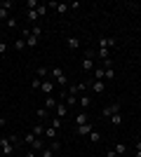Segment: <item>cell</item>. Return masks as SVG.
I'll use <instances>...</instances> for the list:
<instances>
[{"mask_svg": "<svg viewBox=\"0 0 141 157\" xmlns=\"http://www.w3.org/2000/svg\"><path fill=\"white\" fill-rule=\"evenodd\" d=\"M94 49H85V56H82V61H80V68L85 73H92L94 71Z\"/></svg>", "mask_w": 141, "mask_h": 157, "instance_id": "cell-1", "label": "cell"}, {"mask_svg": "<svg viewBox=\"0 0 141 157\" xmlns=\"http://www.w3.org/2000/svg\"><path fill=\"white\" fill-rule=\"evenodd\" d=\"M0 150H2L5 157H12L14 150H17V145L12 143V138H10V136H0Z\"/></svg>", "mask_w": 141, "mask_h": 157, "instance_id": "cell-2", "label": "cell"}, {"mask_svg": "<svg viewBox=\"0 0 141 157\" xmlns=\"http://www.w3.org/2000/svg\"><path fill=\"white\" fill-rule=\"evenodd\" d=\"M49 75H52V80L57 82V85H61V87L68 82V78H66V73H64V68H61V66H54L52 71H49Z\"/></svg>", "mask_w": 141, "mask_h": 157, "instance_id": "cell-3", "label": "cell"}, {"mask_svg": "<svg viewBox=\"0 0 141 157\" xmlns=\"http://www.w3.org/2000/svg\"><path fill=\"white\" fill-rule=\"evenodd\" d=\"M122 110V103L120 101H113V103L104 105V110H101V117H111V115H115V113Z\"/></svg>", "mask_w": 141, "mask_h": 157, "instance_id": "cell-4", "label": "cell"}, {"mask_svg": "<svg viewBox=\"0 0 141 157\" xmlns=\"http://www.w3.org/2000/svg\"><path fill=\"white\" fill-rule=\"evenodd\" d=\"M21 38L26 40V47H31V49H35V47L40 45V40L35 38V35H33L31 31H24V35H21Z\"/></svg>", "mask_w": 141, "mask_h": 157, "instance_id": "cell-5", "label": "cell"}, {"mask_svg": "<svg viewBox=\"0 0 141 157\" xmlns=\"http://www.w3.org/2000/svg\"><path fill=\"white\" fill-rule=\"evenodd\" d=\"M111 47H115V38H104L101 35L96 40V49H111Z\"/></svg>", "mask_w": 141, "mask_h": 157, "instance_id": "cell-6", "label": "cell"}, {"mask_svg": "<svg viewBox=\"0 0 141 157\" xmlns=\"http://www.w3.org/2000/svg\"><path fill=\"white\" fill-rule=\"evenodd\" d=\"M89 89H92V94H104L106 92V82H104V80H92V82H89Z\"/></svg>", "mask_w": 141, "mask_h": 157, "instance_id": "cell-7", "label": "cell"}, {"mask_svg": "<svg viewBox=\"0 0 141 157\" xmlns=\"http://www.w3.org/2000/svg\"><path fill=\"white\" fill-rule=\"evenodd\" d=\"M66 45H68L71 52H75V49H80V47H82V42H80L78 35H68V38H66Z\"/></svg>", "mask_w": 141, "mask_h": 157, "instance_id": "cell-8", "label": "cell"}, {"mask_svg": "<svg viewBox=\"0 0 141 157\" xmlns=\"http://www.w3.org/2000/svg\"><path fill=\"white\" fill-rule=\"evenodd\" d=\"M54 115H57L59 120H64V117L68 115V105H66V101H59V103H57V108H54Z\"/></svg>", "mask_w": 141, "mask_h": 157, "instance_id": "cell-9", "label": "cell"}, {"mask_svg": "<svg viewBox=\"0 0 141 157\" xmlns=\"http://www.w3.org/2000/svg\"><path fill=\"white\" fill-rule=\"evenodd\" d=\"M92 131H94V124L87 122V124H82V127H75V136H89Z\"/></svg>", "mask_w": 141, "mask_h": 157, "instance_id": "cell-10", "label": "cell"}, {"mask_svg": "<svg viewBox=\"0 0 141 157\" xmlns=\"http://www.w3.org/2000/svg\"><path fill=\"white\" fill-rule=\"evenodd\" d=\"M89 103H92V101H89V92H87V94H80V96H78V108H80V110L87 113Z\"/></svg>", "mask_w": 141, "mask_h": 157, "instance_id": "cell-11", "label": "cell"}, {"mask_svg": "<svg viewBox=\"0 0 141 157\" xmlns=\"http://www.w3.org/2000/svg\"><path fill=\"white\" fill-rule=\"evenodd\" d=\"M73 122H75V127H82V124H87V122H89V115H87L85 110H80V113L73 117Z\"/></svg>", "mask_w": 141, "mask_h": 157, "instance_id": "cell-12", "label": "cell"}, {"mask_svg": "<svg viewBox=\"0 0 141 157\" xmlns=\"http://www.w3.org/2000/svg\"><path fill=\"white\" fill-rule=\"evenodd\" d=\"M28 148H31V150H35V152H42L47 148L45 145V138H33V143L28 145Z\"/></svg>", "mask_w": 141, "mask_h": 157, "instance_id": "cell-13", "label": "cell"}, {"mask_svg": "<svg viewBox=\"0 0 141 157\" xmlns=\"http://www.w3.org/2000/svg\"><path fill=\"white\" fill-rule=\"evenodd\" d=\"M40 92L45 94V96H52V92H54V82H52V80H42Z\"/></svg>", "mask_w": 141, "mask_h": 157, "instance_id": "cell-14", "label": "cell"}, {"mask_svg": "<svg viewBox=\"0 0 141 157\" xmlns=\"http://www.w3.org/2000/svg\"><path fill=\"white\" fill-rule=\"evenodd\" d=\"M47 7H52L54 12H59V14H66L68 12V5H66V2H47Z\"/></svg>", "mask_w": 141, "mask_h": 157, "instance_id": "cell-15", "label": "cell"}, {"mask_svg": "<svg viewBox=\"0 0 141 157\" xmlns=\"http://www.w3.org/2000/svg\"><path fill=\"white\" fill-rule=\"evenodd\" d=\"M45 138L57 141V138H59V129H54V127H45Z\"/></svg>", "mask_w": 141, "mask_h": 157, "instance_id": "cell-16", "label": "cell"}, {"mask_svg": "<svg viewBox=\"0 0 141 157\" xmlns=\"http://www.w3.org/2000/svg\"><path fill=\"white\" fill-rule=\"evenodd\" d=\"M57 103H59V101H57V98H54V96H45V103H42V105H45L47 110L52 113L54 108H57Z\"/></svg>", "mask_w": 141, "mask_h": 157, "instance_id": "cell-17", "label": "cell"}, {"mask_svg": "<svg viewBox=\"0 0 141 157\" xmlns=\"http://www.w3.org/2000/svg\"><path fill=\"white\" fill-rule=\"evenodd\" d=\"M122 120H125V117H122V113H115V115H111V117H108V122H111L113 127H120Z\"/></svg>", "mask_w": 141, "mask_h": 157, "instance_id": "cell-18", "label": "cell"}, {"mask_svg": "<svg viewBox=\"0 0 141 157\" xmlns=\"http://www.w3.org/2000/svg\"><path fill=\"white\" fill-rule=\"evenodd\" d=\"M113 150H115V155H118V157H125V155H127V143H115Z\"/></svg>", "mask_w": 141, "mask_h": 157, "instance_id": "cell-19", "label": "cell"}, {"mask_svg": "<svg viewBox=\"0 0 141 157\" xmlns=\"http://www.w3.org/2000/svg\"><path fill=\"white\" fill-rule=\"evenodd\" d=\"M64 101H66L68 108H75V105H78V96H73V94H64Z\"/></svg>", "mask_w": 141, "mask_h": 157, "instance_id": "cell-20", "label": "cell"}, {"mask_svg": "<svg viewBox=\"0 0 141 157\" xmlns=\"http://www.w3.org/2000/svg\"><path fill=\"white\" fill-rule=\"evenodd\" d=\"M49 115H52V113L47 110L45 105H42V108H38V110H35V117L40 120V122H42V120H47V117H49Z\"/></svg>", "mask_w": 141, "mask_h": 157, "instance_id": "cell-21", "label": "cell"}, {"mask_svg": "<svg viewBox=\"0 0 141 157\" xmlns=\"http://www.w3.org/2000/svg\"><path fill=\"white\" fill-rule=\"evenodd\" d=\"M26 19L31 21V24H38V21H40V17H38V12H35V10H26Z\"/></svg>", "mask_w": 141, "mask_h": 157, "instance_id": "cell-22", "label": "cell"}, {"mask_svg": "<svg viewBox=\"0 0 141 157\" xmlns=\"http://www.w3.org/2000/svg\"><path fill=\"white\" fill-rule=\"evenodd\" d=\"M33 136L35 138H42V136H45V124H42V122H38V124L33 127Z\"/></svg>", "mask_w": 141, "mask_h": 157, "instance_id": "cell-23", "label": "cell"}, {"mask_svg": "<svg viewBox=\"0 0 141 157\" xmlns=\"http://www.w3.org/2000/svg\"><path fill=\"white\" fill-rule=\"evenodd\" d=\"M92 75H94V80H104V66H94V71H92ZM106 82V80H104Z\"/></svg>", "mask_w": 141, "mask_h": 157, "instance_id": "cell-24", "label": "cell"}, {"mask_svg": "<svg viewBox=\"0 0 141 157\" xmlns=\"http://www.w3.org/2000/svg\"><path fill=\"white\" fill-rule=\"evenodd\" d=\"M28 31L33 33V35H35V38H38V40L42 38V26H40V24H35V26H31V28H28Z\"/></svg>", "mask_w": 141, "mask_h": 157, "instance_id": "cell-25", "label": "cell"}, {"mask_svg": "<svg viewBox=\"0 0 141 157\" xmlns=\"http://www.w3.org/2000/svg\"><path fill=\"white\" fill-rule=\"evenodd\" d=\"M14 49H17V52H24V49H26V40H24V38L14 40Z\"/></svg>", "mask_w": 141, "mask_h": 157, "instance_id": "cell-26", "label": "cell"}, {"mask_svg": "<svg viewBox=\"0 0 141 157\" xmlns=\"http://www.w3.org/2000/svg\"><path fill=\"white\" fill-rule=\"evenodd\" d=\"M35 12H38V17H40V19H42V17H45V14H47V5H45V2H40V5L35 7Z\"/></svg>", "mask_w": 141, "mask_h": 157, "instance_id": "cell-27", "label": "cell"}, {"mask_svg": "<svg viewBox=\"0 0 141 157\" xmlns=\"http://www.w3.org/2000/svg\"><path fill=\"white\" fill-rule=\"evenodd\" d=\"M89 141H92V143H101V134L96 129L92 131V134H89Z\"/></svg>", "mask_w": 141, "mask_h": 157, "instance_id": "cell-28", "label": "cell"}, {"mask_svg": "<svg viewBox=\"0 0 141 157\" xmlns=\"http://www.w3.org/2000/svg\"><path fill=\"white\" fill-rule=\"evenodd\" d=\"M10 19V10L7 7H0V21H7Z\"/></svg>", "mask_w": 141, "mask_h": 157, "instance_id": "cell-29", "label": "cell"}, {"mask_svg": "<svg viewBox=\"0 0 141 157\" xmlns=\"http://www.w3.org/2000/svg\"><path fill=\"white\" fill-rule=\"evenodd\" d=\"M40 87H42V80H38V78H35L33 82H31V89H33V92H40Z\"/></svg>", "mask_w": 141, "mask_h": 157, "instance_id": "cell-30", "label": "cell"}, {"mask_svg": "<svg viewBox=\"0 0 141 157\" xmlns=\"http://www.w3.org/2000/svg\"><path fill=\"white\" fill-rule=\"evenodd\" d=\"M47 148H49L52 152H59V150H61V143H59V141H52V143L47 145Z\"/></svg>", "mask_w": 141, "mask_h": 157, "instance_id": "cell-31", "label": "cell"}, {"mask_svg": "<svg viewBox=\"0 0 141 157\" xmlns=\"http://www.w3.org/2000/svg\"><path fill=\"white\" fill-rule=\"evenodd\" d=\"M47 73H49V68H45V66H40V68H38V80H42L47 75Z\"/></svg>", "mask_w": 141, "mask_h": 157, "instance_id": "cell-32", "label": "cell"}, {"mask_svg": "<svg viewBox=\"0 0 141 157\" xmlns=\"http://www.w3.org/2000/svg\"><path fill=\"white\" fill-rule=\"evenodd\" d=\"M54 155H57V152H52L49 148H45L42 152H38V157H54Z\"/></svg>", "mask_w": 141, "mask_h": 157, "instance_id": "cell-33", "label": "cell"}, {"mask_svg": "<svg viewBox=\"0 0 141 157\" xmlns=\"http://www.w3.org/2000/svg\"><path fill=\"white\" fill-rule=\"evenodd\" d=\"M5 26H7V28H17V19H12V17H10V19L5 21Z\"/></svg>", "mask_w": 141, "mask_h": 157, "instance_id": "cell-34", "label": "cell"}, {"mask_svg": "<svg viewBox=\"0 0 141 157\" xmlns=\"http://www.w3.org/2000/svg\"><path fill=\"white\" fill-rule=\"evenodd\" d=\"M38 5H40L38 0H28V2H26V7H28V10H35V7H38Z\"/></svg>", "mask_w": 141, "mask_h": 157, "instance_id": "cell-35", "label": "cell"}, {"mask_svg": "<svg viewBox=\"0 0 141 157\" xmlns=\"http://www.w3.org/2000/svg\"><path fill=\"white\" fill-rule=\"evenodd\" d=\"M5 54H7V42L2 40V42H0V56H5Z\"/></svg>", "mask_w": 141, "mask_h": 157, "instance_id": "cell-36", "label": "cell"}, {"mask_svg": "<svg viewBox=\"0 0 141 157\" xmlns=\"http://www.w3.org/2000/svg\"><path fill=\"white\" fill-rule=\"evenodd\" d=\"M52 127H54V129H61V120L59 117H52Z\"/></svg>", "mask_w": 141, "mask_h": 157, "instance_id": "cell-37", "label": "cell"}, {"mask_svg": "<svg viewBox=\"0 0 141 157\" xmlns=\"http://www.w3.org/2000/svg\"><path fill=\"white\" fill-rule=\"evenodd\" d=\"M0 7H7V10H12V2H10V0H2V2H0Z\"/></svg>", "mask_w": 141, "mask_h": 157, "instance_id": "cell-38", "label": "cell"}, {"mask_svg": "<svg viewBox=\"0 0 141 157\" xmlns=\"http://www.w3.org/2000/svg\"><path fill=\"white\" fill-rule=\"evenodd\" d=\"M24 157H38V155H35V150H28V152H26Z\"/></svg>", "mask_w": 141, "mask_h": 157, "instance_id": "cell-39", "label": "cell"}, {"mask_svg": "<svg viewBox=\"0 0 141 157\" xmlns=\"http://www.w3.org/2000/svg\"><path fill=\"white\" fill-rule=\"evenodd\" d=\"M106 157H118V155H115V150H106Z\"/></svg>", "mask_w": 141, "mask_h": 157, "instance_id": "cell-40", "label": "cell"}, {"mask_svg": "<svg viewBox=\"0 0 141 157\" xmlns=\"http://www.w3.org/2000/svg\"><path fill=\"white\" fill-rule=\"evenodd\" d=\"M134 150H141V141H136V143H134Z\"/></svg>", "mask_w": 141, "mask_h": 157, "instance_id": "cell-41", "label": "cell"}, {"mask_svg": "<svg viewBox=\"0 0 141 157\" xmlns=\"http://www.w3.org/2000/svg\"><path fill=\"white\" fill-rule=\"evenodd\" d=\"M5 124H7V120H5V117H0V127H5Z\"/></svg>", "mask_w": 141, "mask_h": 157, "instance_id": "cell-42", "label": "cell"}, {"mask_svg": "<svg viewBox=\"0 0 141 157\" xmlns=\"http://www.w3.org/2000/svg\"><path fill=\"white\" fill-rule=\"evenodd\" d=\"M134 157H141V150H134Z\"/></svg>", "mask_w": 141, "mask_h": 157, "instance_id": "cell-43", "label": "cell"}, {"mask_svg": "<svg viewBox=\"0 0 141 157\" xmlns=\"http://www.w3.org/2000/svg\"><path fill=\"white\" fill-rule=\"evenodd\" d=\"M0 42H2V31H0Z\"/></svg>", "mask_w": 141, "mask_h": 157, "instance_id": "cell-44", "label": "cell"}, {"mask_svg": "<svg viewBox=\"0 0 141 157\" xmlns=\"http://www.w3.org/2000/svg\"><path fill=\"white\" fill-rule=\"evenodd\" d=\"M54 157H61V155H59V152H57V155H54Z\"/></svg>", "mask_w": 141, "mask_h": 157, "instance_id": "cell-45", "label": "cell"}]
</instances>
